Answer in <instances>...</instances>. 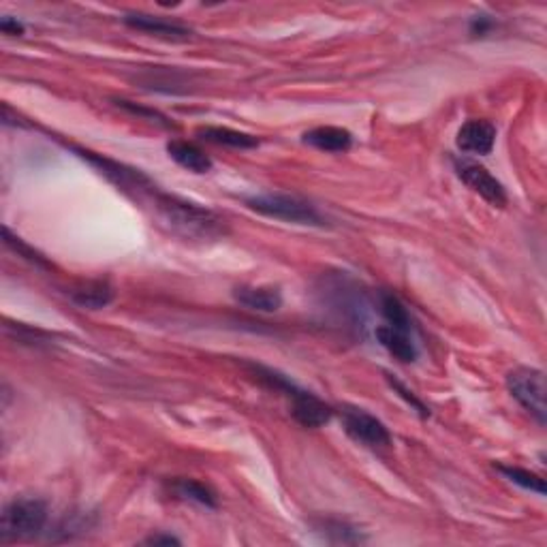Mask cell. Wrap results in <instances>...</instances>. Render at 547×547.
Segmentation results:
<instances>
[{"label": "cell", "instance_id": "11", "mask_svg": "<svg viewBox=\"0 0 547 547\" xmlns=\"http://www.w3.org/2000/svg\"><path fill=\"white\" fill-rule=\"evenodd\" d=\"M374 334H376V340H379V344L383 346L387 353H391L396 360L404 363H413L417 357H420V349H417L410 334L400 332V329L390 325L376 327Z\"/></svg>", "mask_w": 547, "mask_h": 547}, {"label": "cell", "instance_id": "18", "mask_svg": "<svg viewBox=\"0 0 547 547\" xmlns=\"http://www.w3.org/2000/svg\"><path fill=\"white\" fill-rule=\"evenodd\" d=\"M316 531H321L325 534L327 541H332V543H362L363 534L357 531L355 526H351L349 522L343 520H321L316 522Z\"/></svg>", "mask_w": 547, "mask_h": 547}, {"label": "cell", "instance_id": "1", "mask_svg": "<svg viewBox=\"0 0 547 547\" xmlns=\"http://www.w3.org/2000/svg\"><path fill=\"white\" fill-rule=\"evenodd\" d=\"M155 210L165 225L174 233L186 240H216L225 235V221H221L214 212L202 208L199 203L169 195V193L152 191Z\"/></svg>", "mask_w": 547, "mask_h": 547}, {"label": "cell", "instance_id": "15", "mask_svg": "<svg viewBox=\"0 0 547 547\" xmlns=\"http://www.w3.org/2000/svg\"><path fill=\"white\" fill-rule=\"evenodd\" d=\"M197 135L210 144L216 146H227V148H238V150H250L257 148L259 139L255 135L242 133V131H233V128L227 127H203L199 128Z\"/></svg>", "mask_w": 547, "mask_h": 547}, {"label": "cell", "instance_id": "3", "mask_svg": "<svg viewBox=\"0 0 547 547\" xmlns=\"http://www.w3.org/2000/svg\"><path fill=\"white\" fill-rule=\"evenodd\" d=\"M47 505L39 498H15L0 517V537L3 541L28 539L43 531L47 524Z\"/></svg>", "mask_w": 547, "mask_h": 547}, {"label": "cell", "instance_id": "9", "mask_svg": "<svg viewBox=\"0 0 547 547\" xmlns=\"http://www.w3.org/2000/svg\"><path fill=\"white\" fill-rule=\"evenodd\" d=\"M127 26H131L133 31L152 34V37L165 39V41H186L191 37V31L182 24L163 20V17L146 15V14H128L125 17Z\"/></svg>", "mask_w": 547, "mask_h": 547}, {"label": "cell", "instance_id": "19", "mask_svg": "<svg viewBox=\"0 0 547 547\" xmlns=\"http://www.w3.org/2000/svg\"><path fill=\"white\" fill-rule=\"evenodd\" d=\"M496 470L503 475L505 479H509L511 484L524 487V490L537 492L539 496H545V479L539 477V475L531 473V470L520 468V467H505V464H498Z\"/></svg>", "mask_w": 547, "mask_h": 547}, {"label": "cell", "instance_id": "21", "mask_svg": "<svg viewBox=\"0 0 547 547\" xmlns=\"http://www.w3.org/2000/svg\"><path fill=\"white\" fill-rule=\"evenodd\" d=\"M385 379H387V383H390V385H391V390H393V391H396V393H398V396H400V398H402V400H404V402H407L410 409H413V410H417V413H420L421 417H430V409H428V407H426V404H423V402H421V400H420V398H417V396H415V393H413V391H410V390H409V387L402 383V381L393 379V376H391V374H387V376H385Z\"/></svg>", "mask_w": 547, "mask_h": 547}, {"label": "cell", "instance_id": "4", "mask_svg": "<svg viewBox=\"0 0 547 547\" xmlns=\"http://www.w3.org/2000/svg\"><path fill=\"white\" fill-rule=\"evenodd\" d=\"M507 390L520 407L537 420L539 426H545L547 402H545V376L537 368L520 366L507 374Z\"/></svg>", "mask_w": 547, "mask_h": 547}, {"label": "cell", "instance_id": "7", "mask_svg": "<svg viewBox=\"0 0 547 547\" xmlns=\"http://www.w3.org/2000/svg\"><path fill=\"white\" fill-rule=\"evenodd\" d=\"M289 400L293 404V417H296V421L304 428H313L315 430V428L325 426L334 417V409L329 407V404L323 402L321 398H316L315 393L302 390V387H299Z\"/></svg>", "mask_w": 547, "mask_h": 547}, {"label": "cell", "instance_id": "22", "mask_svg": "<svg viewBox=\"0 0 547 547\" xmlns=\"http://www.w3.org/2000/svg\"><path fill=\"white\" fill-rule=\"evenodd\" d=\"M5 242H7V244L11 246V249H14V250L17 252V255L26 257V259H28V261L37 263V266H45V259H43V257H41L37 250H33V249H31V246H28V244H24L20 238H15V235H14V233H11L7 227H5Z\"/></svg>", "mask_w": 547, "mask_h": 547}, {"label": "cell", "instance_id": "24", "mask_svg": "<svg viewBox=\"0 0 547 547\" xmlns=\"http://www.w3.org/2000/svg\"><path fill=\"white\" fill-rule=\"evenodd\" d=\"M146 543L148 545H180L182 541L178 537H174V534L156 533V534H150V537L146 539Z\"/></svg>", "mask_w": 547, "mask_h": 547}, {"label": "cell", "instance_id": "2", "mask_svg": "<svg viewBox=\"0 0 547 547\" xmlns=\"http://www.w3.org/2000/svg\"><path fill=\"white\" fill-rule=\"evenodd\" d=\"M246 205L257 214L268 216L274 221L293 222V225L323 227L325 219L313 203L293 195H282V193H266V195H252L246 199Z\"/></svg>", "mask_w": 547, "mask_h": 547}, {"label": "cell", "instance_id": "12", "mask_svg": "<svg viewBox=\"0 0 547 547\" xmlns=\"http://www.w3.org/2000/svg\"><path fill=\"white\" fill-rule=\"evenodd\" d=\"M304 144L321 152H346L353 146V135L340 127H316L304 133Z\"/></svg>", "mask_w": 547, "mask_h": 547}, {"label": "cell", "instance_id": "16", "mask_svg": "<svg viewBox=\"0 0 547 547\" xmlns=\"http://www.w3.org/2000/svg\"><path fill=\"white\" fill-rule=\"evenodd\" d=\"M379 308H381V315H383V319L387 321V325L396 327L400 332H407V334L413 332V321H410L407 306L400 302L393 293L390 291L381 293Z\"/></svg>", "mask_w": 547, "mask_h": 547}, {"label": "cell", "instance_id": "25", "mask_svg": "<svg viewBox=\"0 0 547 547\" xmlns=\"http://www.w3.org/2000/svg\"><path fill=\"white\" fill-rule=\"evenodd\" d=\"M492 26H494L492 20H487L486 15H477L473 22H470V33L477 34L479 37V34H486L487 31H490Z\"/></svg>", "mask_w": 547, "mask_h": 547}, {"label": "cell", "instance_id": "17", "mask_svg": "<svg viewBox=\"0 0 547 547\" xmlns=\"http://www.w3.org/2000/svg\"><path fill=\"white\" fill-rule=\"evenodd\" d=\"M172 490L178 494L180 498H184V501H193L197 505H203V507L214 509L216 505H219V496H216V492L212 490L210 486L202 484V481L197 479H175L172 484Z\"/></svg>", "mask_w": 547, "mask_h": 547}, {"label": "cell", "instance_id": "5", "mask_svg": "<svg viewBox=\"0 0 547 547\" xmlns=\"http://www.w3.org/2000/svg\"><path fill=\"white\" fill-rule=\"evenodd\" d=\"M340 420H343L344 432L349 434L353 440L366 445V447H390L391 434L387 426L379 417H374L368 410L357 407H344L340 410Z\"/></svg>", "mask_w": 547, "mask_h": 547}, {"label": "cell", "instance_id": "6", "mask_svg": "<svg viewBox=\"0 0 547 547\" xmlns=\"http://www.w3.org/2000/svg\"><path fill=\"white\" fill-rule=\"evenodd\" d=\"M454 167L457 178H460L468 188H473L479 197H484L487 203L498 205V208L507 205V191H505L501 182L487 172L484 165L468 161V158H456Z\"/></svg>", "mask_w": 547, "mask_h": 547}, {"label": "cell", "instance_id": "8", "mask_svg": "<svg viewBox=\"0 0 547 547\" xmlns=\"http://www.w3.org/2000/svg\"><path fill=\"white\" fill-rule=\"evenodd\" d=\"M457 148L468 155H490L494 144H496V127L490 120H468L467 125H462L456 137Z\"/></svg>", "mask_w": 547, "mask_h": 547}, {"label": "cell", "instance_id": "20", "mask_svg": "<svg viewBox=\"0 0 547 547\" xmlns=\"http://www.w3.org/2000/svg\"><path fill=\"white\" fill-rule=\"evenodd\" d=\"M116 105L120 109H125V111H128V114H133V116H139V118H144V120H150V122H156V125H161V127H174L172 125V120H169L167 116L165 114H161V111H156V109H150V108H141V105H137V103H133V101H125V99H118L116 101Z\"/></svg>", "mask_w": 547, "mask_h": 547}, {"label": "cell", "instance_id": "10", "mask_svg": "<svg viewBox=\"0 0 547 547\" xmlns=\"http://www.w3.org/2000/svg\"><path fill=\"white\" fill-rule=\"evenodd\" d=\"M235 302L255 313H276L282 306V293L276 287L242 285L233 291Z\"/></svg>", "mask_w": 547, "mask_h": 547}, {"label": "cell", "instance_id": "23", "mask_svg": "<svg viewBox=\"0 0 547 547\" xmlns=\"http://www.w3.org/2000/svg\"><path fill=\"white\" fill-rule=\"evenodd\" d=\"M0 31H3L5 34H11V37H20V34H24V24L17 22L15 17H3L0 20Z\"/></svg>", "mask_w": 547, "mask_h": 547}, {"label": "cell", "instance_id": "14", "mask_svg": "<svg viewBox=\"0 0 547 547\" xmlns=\"http://www.w3.org/2000/svg\"><path fill=\"white\" fill-rule=\"evenodd\" d=\"M71 299H73L80 308L101 310L105 306L111 304V299H114V289H111L109 282L105 280H90L86 282V285L78 287V289L71 291Z\"/></svg>", "mask_w": 547, "mask_h": 547}, {"label": "cell", "instance_id": "13", "mask_svg": "<svg viewBox=\"0 0 547 547\" xmlns=\"http://www.w3.org/2000/svg\"><path fill=\"white\" fill-rule=\"evenodd\" d=\"M167 152L180 167L186 169V172L208 174L212 169V158L205 155L199 146L191 144V141H182V139L169 141Z\"/></svg>", "mask_w": 547, "mask_h": 547}]
</instances>
